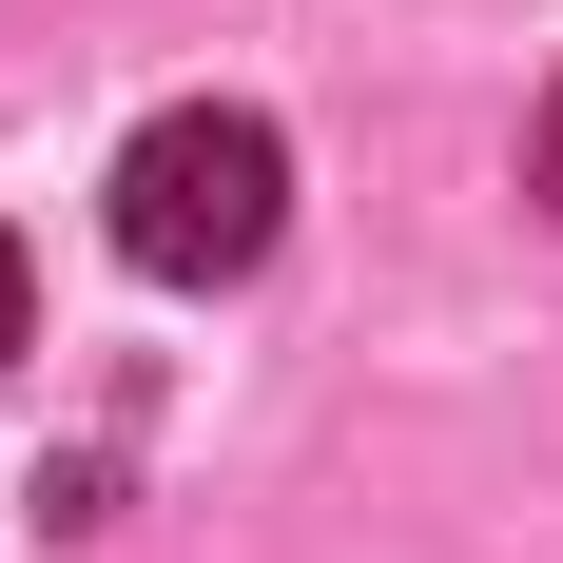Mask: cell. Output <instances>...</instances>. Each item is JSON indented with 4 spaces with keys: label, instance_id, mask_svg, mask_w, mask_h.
I'll list each match as a JSON object with an SVG mask.
<instances>
[{
    "label": "cell",
    "instance_id": "cell-3",
    "mask_svg": "<svg viewBox=\"0 0 563 563\" xmlns=\"http://www.w3.org/2000/svg\"><path fill=\"white\" fill-rule=\"evenodd\" d=\"M20 331H40V273H20V233H0V369H20Z\"/></svg>",
    "mask_w": 563,
    "mask_h": 563
},
{
    "label": "cell",
    "instance_id": "cell-1",
    "mask_svg": "<svg viewBox=\"0 0 563 563\" xmlns=\"http://www.w3.org/2000/svg\"><path fill=\"white\" fill-rule=\"evenodd\" d=\"M98 214H117V253H136L156 291H233L291 233V136L253 98H175V117H136V156H117Z\"/></svg>",
    "mask_w": 563,
    "mask_h": 563
},
{
    "label": "cell",
    "instance_id": "cell-2",
    "mask_svg": "<svg viewBox=\"0 0 563 563\" xmlns=\"http://www.w3.org/2000/svg\"><path fill=\"white\" fill-rule=\"evenodd\" d=\"M525 195H544V214H563V78H544V98H525Z\"/></svg>",
    "mask_w": 563,
    "mask_h": 563
}]
</instances>
